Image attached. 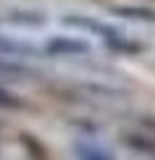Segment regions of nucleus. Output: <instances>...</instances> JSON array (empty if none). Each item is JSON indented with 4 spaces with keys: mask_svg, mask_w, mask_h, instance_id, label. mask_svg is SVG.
Returning a JSON list of instances; mask_svg holds the SVG:
<instances>
[{
    "mask_svg": "<svg viewBox=\"0 0 155 160\" xmlns=\"http://www.w3.org/2000/svg\"><path fill=\"white\" fill-rule=\"evenodd\" d=\"M0 105H5V108H16L18 100H13V95H8V92L0 89Z\"/></svg>",
    "mask_w": 155,
    "mask_h": 160,
    "instance_id": "0eeeda50",
    "label": "nucleus"
},
{
    "mask_svg": "<svg viewBox=\"0 0 155 160\" xmlns=\"http://www.w3.org/2000/svg\"><path fill=\"white\" fill-rule=\"evenodd\" d=\"M74 158L76 160H116V155L95 139H76L74 142Z\"/></svg>",
    "mask_w": 155,
    "mask_h": 160,
    "instance_id": "20e7f679",
    "label": "nucleus"
},
{
    "mask_svg": "<svg viewBox=\"0 0 155 160\" xmlns=\"http://www.w3.org/2000/svg\"><path fill=\"white\" fill-rule=\"evenodd\" d=\"M11 24H18V26H42L45 24V16L42 13H34V11H16L8 16Z\"/></svg>",
    "mask_w": 155,
    "mask_h": 160,
    "instance_id": "423d86ee",
    "label": "nucleus"
},
{
    "mask_svg": "<svg viewBox=\"0 0 155 160\" xmlns=\"http://www.w3.org/2000/svg\"><path fill=\"white\" fill-rule=\"evenodd\" d=\"M92 50V45L82 37H66V34H58V37H50L42 48V55H87Z\"/></svg>",
    "mask_w": 155,
    "mask_h": 160,
    "instance_id": "f03ea898",
    "label": "nucleus"
},
{
    "mask_svg": "<svg viewBox=\"0 0 155 160\" xmlns=\"http://www.w3.org/2000/svg\"><path fill=\"white\" fill-rule=\"evenodd\" d=\"M60 21H63L66 26L82 29V32H87V34H95L108 50H116V52H137L139 50V42L129 39L126 32L116 29L113 24L100 21V18H92V16H63Z\"/></svg>",
    "mask_w": 155,
    "mask_h": 160,
    "instance_id": "f257e3e1",
    "label": "nucleus"
},
{
    "mask_svg": "<svg viewBox=\"0 0 155 160\" xmlns=\"http://www.w3.org/2000/svg\"><path fill=\"white\" fill-rule=\"evenodd\" d=\"M113 13L124 18H137V21H155V8H139V5H113Z\"/></svg>",
    "mask_w": 155,
    "mask_h": 160,
    "instance_id": "39448f33",
    "label": "nucleus"
},
{
    "mask_svg": "<svg viewBox=\"0 0 155 160\" xmlns=\"http://www.w3.org/2000/svg\"><path fill=\"white\" fill-rule=\"evenodd\" d=\"M29 55L32 58L42 55V48L24 42V39H13L8 34H0V58L3 61H8V58H29Z\"/></svg>",
    "mask_w": 155,
    "mask_h": 160,
    "instance_id": "7ed1b4c3",
    "label": "nucleus"
}]
</instances>
